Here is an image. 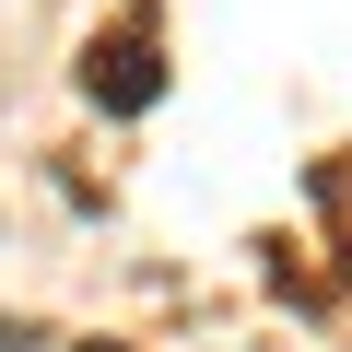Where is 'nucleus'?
I'll use <instances>...</instances> for the list:
<instances>
[{
    "label": "nucleus",
    "mask_w": 352,
    "mask_h": 352,
    "mask_svg": "<svg viewBox=\"0 0 352 352\" xmlns=\"http://www.w3.org/2000/svg\"><path fill=\"white\" fill-rule=\"evenodd\" d=\"M82 352H129V340H82Z\"/></svg>",
    "instance_id": "7ed1b4c3"
},
{
    "label": "nucleus",
    "mask_w": 352,
    "mask_h": 352,
    "mask_svg": "<svg viewBox=\"0 0 352 352\" xmlns=\"http://www.w3.org/2000/svg\"><path fill=\"white\" fill-rule=\"evenodd\" d=\"M82 94H94L106 118H141V106H164V47H153L141 24H106V36H82Z\"/></svg>",
    "instance_id": "f257e3e1"
},
{
    "label": "nucleus",
    "mask_w": 352,
    "mask_h": 352,
    "mask_svg": "<svg viewBox=\"0 0 352 352\" xmlns=\"http://www.w3.org/2000/svg\"><path fill=\"white\" fill-rule=\"evenodd\" d=\"M0 352H36V317H0Z\"/></svg>",
    "instance_id": "f03ea898"
}]
</instances>
